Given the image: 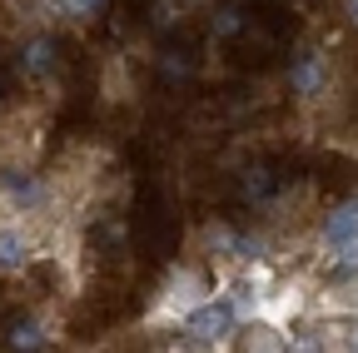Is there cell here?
Wrapping results in <instances>:
<instances>
[{
	"instance_id": "13",
	"label": "cell",
	"mask_w": 358,
	"mask_h": 353,
	"mask_svg": "<svg viewBox=\"0 0 358 353\" xmlns=\"http://www.w3.org/2000/svg\"><path fill=\"white\" fill-rule=\"evenodd\" d=\"M150 20H155L159 30L179 25V0H155V6H150Z\"/></svg>"
},
{
	"instance_id": "14",
	"label": "cell",
	"mask_w": 358,
	"mask_h": 353,
	"mask_svg": "<svg viewBox=\"0 0 358 353\" xmlns=\"http://www.w3.org/2000/svg\"><path fill=\"white\" fill-rule=\"evenodd\" d=\"M105 95L110 100H124L129 90H124V60H110V70H105Z\"/></svg>"
},
{
	"instance_id": "12",
	"label": "cell",
	"mask_w": 358,
	"mask_h": 353,
	"mask_svg": "<svg viewBox=\"0 0 358 353\" xmlns=\"http://www.w3.org/2000/svg\"><path fill=\"white\" fill-rule=\"evenodd\" d=\"M159 75L164 80H189V60L179 50H169V55H159Z\"/></svg>"
},
{
	"instance_id": "1",
	"label": "cell",
	"mask_w": 358,
	"mask_h": 353,
	"mask_svg": "<svg viewBox=\"0 0 358 353\" xmlns=\"http://www.w3.org/2000/svg\"><path fill=\"white\" fill-rule=\"evenodd\" d=\"M319 249H324V264H329V279L334 284L358 279V194L343 199V204H334L324 214Z\"/></svg>"
},
{
	"instance_id": "3",
	"label": "cell",
	"mask_w": 358,
	"mask_h": 353,
	"mask_svg": "<svg viewBox=\"0 0 358 353\" xmlns=\"http://www.w3.org/2000/svg\"><path fill=\"white\" fill-rule=\"evenodd\" d=\"M214 294H209V279L199 274V269H189V264H179V269L169 274V284H164V294H159V303H155V314H150V324H169L174 319V329L185 324L199 303H209Z\"/></svg>"
},
{
	"instance_id": "9",
	"label": "cell",
	"mask_w": 358,
	"mask_h": 353,
	"mask_svg": "<svg viewBox=\"0 0 358 353\" xmlns=\"http://www.w3.org/2000/svg\"><path fill=\"white\" fill-rule=\"evenodd\" d=\"M268 194H274V174H268L264 164H254V169L239 174V199L244 204H268Z\"/></svg>"
},
{
	"instance_id": "2",
	"label": "cell",
	"mask_w": 358,
	"mask_h": 353,
	"mask_svg": "<svg viewBox=\"0 0 358 353\" xmlns=\"http://www.w3.org/2000/svg\"><path fill=\"white\" fill-rule=\"evenodd\" d=\"M239 329H244V319H239L234 298L224 294V289H219L209 303H199L194 314H189L185 324H179V333H185L189 343H199V348H209V353H224V348H234Z\"/></svg>"
},
{
	"instance_id": "11",
	"label": "cell",
	"mask_w": 358,
	"mask_h": 353,
	"mask_svg": "<svg viewBox=\"0 0 358 353\" xmlns=\"http://www.w3.org/2000/svg\"><path fill=\"white\" fill-rule=\"evenodd\" d=\"M50 6L60 10V15H75V20H85V15H95L105 0H50Z\"/></svg>"
},
{
	"instance_id": "5",
	"label": "cell",
	"mask_w": 358,
	"mask_h": 353,
	"mask_svg": "<svg viewBox=\"0 0 358 353\" xmlns=\"http://www.w3.org/2000/svg\"><path fill=\"white\" fill-rule=\"evenodd\" d=\"M239 244H244V234L234 224H224V219H209L199 229V249L209 259H219V264H239Z\"/></svg>"
},
{
	"instance_id": "16",
	"label": "cell",
	"mask_w": 358,
	"mask_h": 353,
	"mask_svg": "<svg viewBox=\"0 0 358 353\" xmlns=\"http://www.w3.org/2000/svg\"><path fill=\"white\" fill-rule=\"evenodd\" d=\"M0 90H6V80H0Z\"/></svg>"
},
{
	"instance_id": "6",
	"label": "cell",
	"mask_w": 358,
	"mask_h": 353,
	"mask_svg": "<svg viewBox=\"0 0 358 353\" xmlns=\"http://www.w3.org/2000/svg\"><path fill=\"white\" fill-rule=\"evenodd\" d=\"M234 353H289V338H284V329L254 319V324H244V329H239Z\"/></svg>"
},
{
	"instance_id": "15",
	"label": "cell",
	"mask_w": 358,
	"mask_h": 353,
	"mask_svg": "<svg viewBox=\"0 0 358 353\" xmlns=\"http://www.w3.org/2000/svg\"><path fill=\"white\" fill-rule=\"evenodd\" d=\"M343 10H348V25L358 30V0H343Z\"/></svg>"
},
{
	"instance_id": "7",
	"label": "cell",
	"mask_w": 358,
	"mask_h": 353,
	"mask_svg": "<svg viewBox=\"0 0 358 353\" xmlns=\"http://www.w3.org/2000/svg\"><path fill=\"white\" fill-rule=\"evenodd\" d=\"M55 343V333H50V324L45 319H15L10 329H6V348L10 353H45Z\"/></svg>"
},
{
	"instance_id": "10",
	"label": "cell",
	"mask_w": 358,
	"mask_h": 353,
	"mask_svg": "<svg viewBox=\"0 0 358 353\" xmlns=\"http://www.w3.org/2000/svg\"><path fill=\"white\" fill-rule=\"evenodd\" d=\"M239 30H244V6H234V0L209 15V35H214V40H229V35H239Z\"/></svg>"
},
{
	"instance_id": "4",
	"label": "cell",
	"mask_w": 358,
	"mask_h": 353,
	"mask_svg": "<svg viewBox=\"0 0 358 353\" xmlns=\"http://www.w3.org/2000/svg\"><path fill=\"white\" fill-rule=\"evenodd\" d=\"M289 85L299 100H319L329 90V55L324 50H299L289 65Z\"/></svg>"
},
{
	"instance_id": "8",
	"label": "cell",
	"mask_w": 358,
	"mask_h": 353,
	"mask_svg": "<svg viewBox=\"0 0 358 353\" xmlns=\"http://www.w3.org/2000/svg\"><path fill=\"white\" fill-rule=\"evenodd\" d=\"M55 65H60V50H55L50 35H35L30 45L20 50V75H25V80H50Z\"/></svg>"
}]
</instances>
